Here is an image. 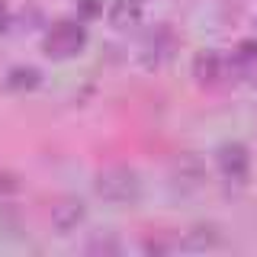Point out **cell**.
<instances>
[{
  "label": "cell",
  "instance_id": "277c9868",
  "mask_svg": "<svg viewBox=\"0 0 257 257\" xmlns=\"http://www.w3.org/2000/svg\"><path fill=\"white\" fill-rule=\"evenodd\" d=\"M215 161H219V171L225 180L231 183H244L247 174H251V158H247V148L244 145H222L219 155H215Z\"/></svg>",
  "mask_w": 257,
  "mask_h": 257
},
{
  "label": "cell",
  "instance_id": "7a4b0ae2",
  "mask_svg": "<svg viewBox=\"0 0 257 257\" xmlns=\"http://www.w3.org/2000/svg\"><path fill=\"white\" fill-rule=\"evenodd\" d=\"M139 177H135L128 167H106V171L96 174V193L100 199L106 203H116V206H125V203H135L139 199Z\"/></svg>",
  "mask_w": 257,
  "mask_h": 257
},
{
  "label": "cell",
  "instance_id": "8fae6325",
  "mask_svg": "<svg viewBox=\"0 0 257 257\" xmlns=\"http://www.w3.org/2000/svg\"><path fill=\"white\" fill-rule=\"evenodd\" d=\"M103 13V4L100 0H77V20L80 23H90Z\"/></svg>",
  "mask_w": 257,
  "mask_h": 257
},
{
  "label": "cell",
  "instance_id": "7c38bea8",
  "mask_svg": "<svg viewBox=\"0 0 257 257\" xmlns=\"http://www.w3.org/2000/svg\"><path fill=\"white\" fill-rule=\"evenodd\" d=\"M16 190H20V177L0 171V193H16Z\"/></svg>",
  "mask_w": 257,
  "mask_h": 257
},
{
  "label": "cell",
  "instance_id": "8992f818",
  "mask_svg": "<svg viewBox=\"0 0 257 257\" xmlns=\"http://www.w3.org/2000/svg\"><path fill=\"white\" fill-rule=\"evenodd\" d=\"M203 174H206V167H203V158L199 155H180L177 158V164H174V180H177V187L180 190H196L199 183H203Z\"/></svg>",
  "mask_w": 257,
  "mask_h": 257
},
{
  "label": "cell",
  "instance_id": "5b68a950",
  "mask_svg": "<svg viewBox=\"0 0 257 257\" xmlns=\"http://www.w3.org/2000/svg\"><path fill=\"white\" fill-rule=\"evenodd\" d=\"M231 74L244 84L257 87V42H241L231 52Z\"/></svg>",
  "mask_w": 257,
  "mask_h": 257
},
{
  "label": "cell",
  "instance_id": "3957f363",
  "mask_svg": "<svg viewBox=\"0 0 257 257\" xmlns=\"http://www.w3.org/2000/svg\"><path fill=\"white\" fill-rule=\"evenodd\" d=\"M193 77H196L199 87L215 90V87L225 84V77H235L231 74V58H222L219 52H199L196 61H193Z\"/></svg>",
  "mask_w": 257,
  "mask_h": 257
},
{
  "label": "cell",
  "instance_id": "ba28073f",
  "mask_svg": "<svg viewBox=\"0 0 257 257\" xmlns=\"http://www.w3.org/2000/svg\"><path fill=\"white\" fill-rule=\"evenodd\" d=\"M39 84H42V71L29 68V64H23V68H10V71H7V80H4V87L10 93H29V90H36Z\"/></svg>",
  "mask_w": 257,
  "mask_h": 257
},
{
  "label": "cell",
  "instance_id": "4fadbf2b",
  "mask_svg": "<svg viewBox=\"0 0 257 257\" xmlns=\"http://www.w3.org/2000/svg\"><path fill=\"white\" fill-rule=\"evenodd\" d=\"M7 29H10V10H7V4L0 0V36H4Z\"/></svg>",
  "mask_w": 257,
  "mask_h": 257
},
{
  "label": "cell",
  "instance_id": "30bf717a",
  "mask_svg": "<svg viewBox=\"0 0 257 257\" xmlns=\"http://www.w3.org/2000/svg\"><path fill=\"white\" fill-rule=\"evenodd\" d=\"M215 228H206V225H199V228H190L187 238H183V247L187 251H203V247H212L215 244Z\"/></svg>",
  "mask_w": 257,
  "mask_h": 257
},
{
  "label": "cell",
  "instance_id": "6da1fadb",
  "mask_svg": "<svg viewBox=\"0 0 257 257\" xmlns=\"http://www.w3.org/2000/svg\"><path fill=\"white\" fill-rule=\"evenodd\" d=\"M84 42H87V32L80 26V20H58L45 32V55L52 61L74 58L80 48H84Z\"/></svg>",
  "mask_w": 257,
  "mask_h": 257
},
{
  "label": "cell",
  "instance_id": "9c48e42d",
  "mask_svg": "<svg viewBox=\"0 0 257 257\" xmlns=\"http://www.w3.org/2000/svg\"><path fill=\"white\" fill-rule=\"evenodd\" d=\"M139 20H142L139 0H112V7H109V26L112 29H132V26H139Z\"/></svg>",
  "mask_w": 257,
  "mask_h": 257
},
{
  "label": "cell",
  "instance_id": "52a82bcc",
  "mask_svg": "<svg viewBox=\"0 0 257 257\" xmlns=\"http://www.w3.org/2000/svg\"><path fill=\"white\" fill-rule=\"evenodd\" d=\"M80 219H84V206H80V199H58V203L52 206V228L55 231H74Z\"/></svg>",
  "mask_w": 257,
  "mask_h": 257
}]
</instances>
